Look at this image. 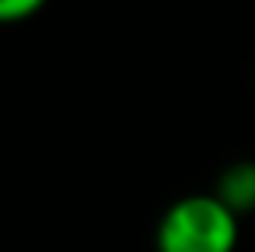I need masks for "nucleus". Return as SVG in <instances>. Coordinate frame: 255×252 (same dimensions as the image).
<instances>
[{"mask_svg": "<svg viewBox=\"0 0 255 252\" xmlns=\"http://www.w3.org/2000/svg\"><path fill=\"white\" fill-rule=\"evenodd\" d=\"M239 217L217 194L174 201L155 227L158 252H236Z\"/></svg>", "mask_w": 255, "mask_h": 252, "instance_id": "obj_1", "label": "nucleus"}, {"mask_svg": "<svg viewBox=\"0 0 255 252\" xmlns=\"http://www.w3.org/2000/svg\"><path fill=\"white\" fill-rule=\"evenodd\" d=\"M217 197L233 210L236 217L255 210V162H236L220 175Z\"/></svg>", "mask_w": 255, "mask_h": 252, "instance_id": "obj_2", "label": "nucleus"}, {"mask_svg": "<svg viewBox=\"0 0 255 252\" xmlns=\"http://www.w3.org/2000/svg\"><path fill=\"white\" fill-rule=\"evenodd\" d=\"M45 6V0H0V23H19Z\"/></svg>", "mask_w": 255, "mask_h": 252, "instance_id": "obj_3", "label": "nucleus"}]
</instances>
